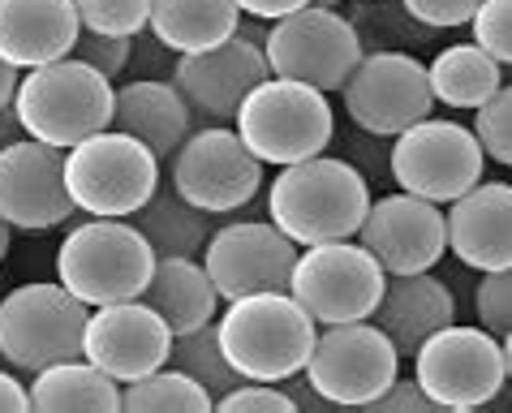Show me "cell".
Segmentation results:
<instances>
[{"label": "cell", "instance_id": "6da1fadb", "mask_svg": "<svg viewBox=\"0 0 512 413\" xmlns=\"http://www.w3.org/2000/svg\"><path fill=\"white\" fill-rule=\"evenodd\" d=\"M366 207H371L366 177L349 160H332V155L284 164L267 190V220L293 246L358 237Z\"/></svg>", "mask_w": 512, "mask_h": 413}, {"label": "cell", "instance_id": "7a4b0ae2", "mask_svg": "<svg viewBox=\"0 0 512 413\" xmlns=\"http://www.w3.org/2000/svg\"><path fill=\"white\" fill-rule=\"evenodd\" d=\"M216 336L241 379L284 383L306 370L319 323L306 315L289 289H267L233 297L216 315Z\"/></svg>", "mask_w": 512, "mask_h": 413}, {"label": "cell", "instance_id": "3957f363", "mask_svg": "<svg viewBox=\"0 0 512 413\" xmlns=\"http://www.w3.org/2000/svg\"><path fill=\"white\" fill-rule=\"evenodd\" d=\"M112 95L117 91L99 69L82 65L78 56H61V61L22 69L13 112H18L26 138L69 151L74 142L112 125Z\"/></svg>", "mask_w": 512, "mask_h": 413}, {"label": "cell", "instance_id": "277c9868", "mask_svg": "<svg viewBox=\"0 0 512 413\" xmlns=\"http://www.w3.org/2000/svg\"><path fill=\"white\" fill-rule=\"evenodd\" d=\"M151 267L155 250L134 229V220L91 216L74 224L56 246V280L87 306L130 302L147 289Z\"/></svg>", "mask_w": 512, "mask_h": 413}, {"label": "cell", "instance_id": "5b68a950", "mask_svg": "<svg viewBox=\"0 0 512 413\" xmlns=\"http://www.w3.org/2000/svg\"><path fill=\"white\" fill-rule=\"evenodd\" d=\"M233 130L263 164L284 168V164L310 160V155H323V147L336 134V112L323 91L267 74L259 87L241 99Z\"/></svg>", "mask_w": 512, "mask_h": 413}, {"label": "cell", "instance_id": "8992f818", "mask_svg": "<svg viewBox=\"0 0 512 413\" xmlns=\"http://www.w3.org/2000/svg\"><path fill=\"white\" fill-rule=\"evenodd\" d=\"M160 185V160L147 142L121 130H99L65 151V190L74 211L130 220Z\"/></svg>", "mask_w": 512, "mask_h": 413}, {"label": "cell", "instance_id": "52a82bcc", "mask_svg": "<svg viewBox=\"0 0 512 413\" xmlns=\"http://www.w3.org/2000/svg\"><path fill=\"white\" fill-rule=\"evenodd\" d=\"M91 306L78 302L61 280H31L0 297V358L13 370H44L82 358V327Z\"/></svg>", "mask_w": 512, "mask_h": 413}, {"label": "cell", "instance_id": "ba28073f", "mask_svg": "<svg viewBox=\"0 0 512 413\" xmlns=\"http://www.w3.org/2000/svg\"><path fill=\"white\" fill-rule=\"evenodd\" d=\"M388 272L362 241L340 237V241H315V246L297 250L289 293L302 302V310L319 327L327 323H353L371 319Z\"/></svg>", "mask_w": 512, "mask_h": 413}, {"label": "cell", "instance_id": "9c48e42d", "mask_svg": "<svg viewBox=\"0 0 512 413\" xmlns=\"http://www.w3.org/2000/svg\"><path fill=\"white\" fill-rule=\"evenodd\" d=\"M263 56L276 78L306 82L315 91H340L353 65L362 61V31L345 13L306 5L289 18L267 22Z\"/></svg>", "mask_w": 512, "mask_h": 413}, {"label": "cell", "instance_id": "30bf717a", "mask_svg": "<svg viewBox=\"0 0 512 413\" xmlns=\"http://www.w3.org/2000/svg\"><path fill=\"white\" fill-rule=\"evenodd\" d=\"M168 185L207 216H229L263 190V160L233 125H198L168 160Z\"/></svg>", "mask_w": 512, "mask_h": 413}, {"label": "cell", "instance_id": "8fae6325", "mask_svg": "<svg viewBox=\"0 0 512 413\" xmlns=\"http://www.w3.org/2000/svg\"><path fill=\"white\" fill-rule=\"evenodd\" d=\"M414 379L422 392L439 405V413H469L495 401V392L508 383L500 336H491L482 323H448L435 336H426L414 353Z\"/></svg>", "mask_w": 512, "mask_h": 413}, {"label": "cell", "instance_id": "7c38bea8", "mask_svg": "<svg viewBox=\"0 0 512 413\" xmlns=\"http://www.w3.org/2000/svg\"><path fill=\"white\" fill-rule=\"evenodd\" d=\"M396 366L401 353L383 336V327L375 319H353L319 327L302 375L336 409H366L396 379Z\"/></svg>", "mask_w": 512, "mask_h": 413}, {"label": "cell", "instance_id": "4fadbf2b", "mask_svg": "<svg viewBox=\"0 0 512 413\" xmlns=\"http://www.w3.org/2000/svg\"><path fill=\"white\" fill-rule=\"evenodd\" d=\"M388 168H392V181L405 194H418L426 203L448 207L452 198H461L469 185L482 181L487 155H482V142L474 138L469 125L422 117L409 130L396 134Z\"/></svg>", "mask_w": 512, "mask_h": 413}, {"label": "cell", "instance_id": "5bb4252c", "mask_svg": "<svg viewBox=\"0 0 512 413\" xmlns=\"http://www.w3.org/2000/svg\"><path fill=\"white\" fill-rule=\"evenodd\" d=\"M340 95H345L349 121L375 138H396L414 121L431 117L435 108L426 65L418 56L396 52V48L362 52V61L353 65Z\"/></svg>", "mask_w": 512, "mask_h": 413}, {"label": "cell", "instance_id": "9a60e30c", "mask_svg": "<svg viewBox=\"0 0 512 413\" xmlns=\"http://www.w3.org/2000/svg\"><path fill=\"white\" fill-rule=\"evenodd\" d=\"M272 74L263 44L250 35H229L216 48L186 52L173 61V87L186 95L198 125H233L241 99Z\"/></svg>", "mask_w": 512, "mask_h": 413}, {"label": "cell", "instance_id": "2e32d148", "mask_svg": "<svg viewBox=\"0 0 512 413\" xmlns=\"http://www.w3.org/2000/svg\"><path fill=\"white\" fill-rule=\"evenodd\" d=\"M297 250L302 246H293L272 220H237L207 237L203 267L216 284L220 302H233L246 293L289 289Z\"/></svg>", "mask_w": 512, "mask_h": 413}, {"label": "cell", "instance_id": "e0dca14e", "mask_svg": "<svg viewBox=\"0 0 512 413\" xmlns=\"http://www.w3.org/2000/svg\"><path fill=\"white\" fill-rule=\"evenodd\" d=\"M358 241L379 259L388 276H414L448 254V220L439 203L418 194H383L371 198L366 220L358 224Z\"/></svg>", "mask_w": 512, "mask_h": 413}, {"label": "cell", "instance_id": "ac0fdd59", "mask_svg": "<svg viewBox=\"0 0 512 413\" xmlns=\"http://www.w3.org/2000/svg\"><path fill=\"white\" fill-rule=\"evenodd\" d=\"M0 216L13 229L48 233L74 216L65 190V151L39 138H18L0 151Z\"/></svg>", "mask_w": 512, "mask_h": 413}, {"label": "cell", "instance_id": "d6986e66", "mask_svg": "<svg viewBox=\"0 0 512 413\" xmlns=\"http://www.w3.org/2000/svg\"><path fill=\"white\" fill-rule=\"evenodd\" d=\"M168 353H173V332L142 297L91 306L87 327H82V358L95 362L117 383H130L164 366Z\"/></svg>", "mask_w": 512, "mask_h": 413}, {"label": "cell", "instance_id": "ffe728a7", "mask_svg": "<svg viewBox=\"0 0 512 413\" xmlns=\"http://www.w3.org/2000/svg\"><path fill=\"white\" fill-rule=\"evenodd\" d=\"M448 250L474 272H500L512 267V185L478 181L448 211Z\"/></svg>", "mask_w": 512, "mask_h": 413}, {"label": "cell", "instance_id": "44dd1931", "mask_svg": "<svg viewBox=\"0 0 512 413\" xmlns=\"http://www.w3.org/2000/svg\"><path fill=\"white\" fill-rule=\"evenodd\" d=\"M82 35L74 0H0V61L35 69L74 52Z\"/></svg>", "mask_w": 512, "mask_h": 413}, {"label": "cell", "instance_id": "7402d4cb", "mask_svg": "<svg viewBox=\"0 0 512 413\" xmlns=\"http://www.w3.org/2000/svg\"><path fill=\"white\" fill-rule=\"evenodd\" d=\"M371 319L383 327V336L392 340L401 358H414L426 336H435L439 327L457 323V297H452L448 284L431 272L388 276Z\"/></svg>", "mask_w": 512, "mask_h": 413}, {"label": "cell", "instance_id": "603a6c76", "mask_svg": "<svg viewBox=\"0 0 512 413\" xmlns=\"http://www.w3.org/2000/svg\"><path fill=\"white\" fill-rule=\"evenodd\" d=\"M190 125H194L190 104H186V95L173 87V78L168 82L164 78H134L112 95V130L147 142L160 164L173 160V151L186 142Z\"/></svg>", "mask_w": 512, "mask_h": 413}, {"label": "cell", "instance_id": "cb8c5ba5", "mask_svg": "<svg viewBox=\"0 0 512 413\" xmlns=\"http://www.w3.org/2000/svg\"><path fill=\"white\" fill-rule=\"evenodd\" d=\"M138 297L168 323L173 336H186L194 327L216 323L220 315V293L198 259H155L147 289Z\"/></svg>", "mask_w": 512, "mask_h": 413}, {"label": "cell", "instance_id": "d4e9b609", "mask_svg": "<svg viewBox=\"0 0 512 413\" xmlns=\"http://www.w3.org/2000/svg\"><path fill=\"white\" fill-rule=\"evenodd\" d=\"M147 31L160 48L186 56L224 44L241 31L237 0H151Z\"/></svg>", "mask_w": 512, "mask_h": 413}, {"label": "cell", "instance_id": "484cf974", "mask_svg": "<svg viewBox=\"0 0 512 413\" xmlns=\"http://www.w3.org/2000/svg\"><path fill=\"white\" fill-rule=\"evenodd\" d=\"M26 401L44 413H112L121 409V383L87 358H65L35 370V383H26Z\"/></svg>", "mask_w": 512, "mask_h": 413}, {"label": "cell", "instance_id": "4316f807", "mask_svg": "<svg viewBox=\"0 0 512 413\" xmlns=\"http://www.w3.org/2000/svg\"><path fill=\"white\" fill-rule=\"evenodd\" d=\"M134 229L147 237L155 259H198L211 237V216L186 203L173 185H155V194L134 211Z\"/></svg>", "mask_w": 512, "mask_h": 413}, {"label": "cell", "instance_id": "83f0119b", "mask_svg": "<svg viewBox=\"0 0 512 413\" xmlns=\"http://www.w3.org/2000/svg\"><path fill=\"white\" fill-rule=\"evenodd\" d=\"M431 78V95L444 108H482L487 99L504 87V65L482 52L474 39L469 44H452L426 65Z\"/></svg>", "mask_w": 512, "mask_h": 413}, {"label": "cell", "instance_id": "f1b7e54d", "mask_svg": "<svg viewBox=\"0 0 512 413\" xmlns=\"http://www.w3.org/2000/svg\"><path fill=\"white\" fill-rule=\"evenodd\" d=\"M211 405H216L211 392L203 383H194L186 370H177L173 362L121 383V409L130 413H207Z\"/></svg>", "mask_w": 512, "mask_h": 413}, {"label": "cell", "instance_id": "f546056e", "mask_svg": "<svg viewBox=\"0 0 512 413\" xmlns=\"http://www.w3.org/2000/svg\"><path fill=\"white\" fill-rule=\"evenodd\" d=\"M168 362H173L177 370H186L194 383H203V388L211 392V401H220L224 392H233L241 383L233 362L224 358V349H220L216 323L194 327V332H186V336H173V353H168ZM211 409H216V405H211Z\"/></svg>", "mask_w": 512, "mask_h": 413}, {"label": "cell", "instance_id": "4dcf8cb0", "mask_svg": "<svg viewBox=\"0 0 512 413\" xmlns=\"http://www.w3.org/2000/svg\"><path fill=\"white\" fill-rule=\"evenodd\" d=\"M74 9L82 31L125 35V39H138L151 18V0H74Z\"/></svg>", "mask_w": 512, "mask_h": 413}, {"label": "cell", "instance_id": "1f68e13d", "mask_svg": "<svg viewBox=\"0 0 512 413\" xmlns=\"http://www.w3.org/2000/svg\"><path fill=\"white\" fill-rule=\"evenodd\" d=\"M474 138L482 142V155L512 168V82H504L487 104L474 108Z\"/></svg>", "mask_w": 512, "mask_h": 413}, {"label": "cell", "instance_id": "d6a6232c", "mask_svg": "<svg viewBox=\"0 0 512 413\" xmlns=\"http://www.w3.org/2000/svg\"><path fill=\"white\" fill-rule=\"evenodd\" d=\"M469 39L504 69H512V0H482L469 18Z\"/></svg>", "mask_w": 512, "mask_h": 413}, {"label": "cell", "instance_id": "836d02e7", "mask_svg": "<svg viewBox=\"0 0 512 413\" xmlns=\"http://www.w3.org/2000/svg\"><path fill=\"white\" fill-rule=\"evenodd\" d=\"M474 315L491 336H504L512 327V267L482 272L478 289H474Z\"/></svg>", "mask_w": 512, "mask_h": 413}, {"label": "cell", "instance_id": "e575fe53", "mask_svg": "<svg viewBox=\"0 0 512 413\" xmlns=\"http://www.w3.org/2000/svg\"><path fill=\"white\" fill-rule=\"evenodd\" d=\"M69 56H78L82 65H91V69H99L108 82L117 78V74H125V65L134 61V39H125V35H95V31H82L78 35V44H74V52Z\"/></svg>", "mask_w": 512, "mask_h": 413}, {"label": "cell", "instance_id": "d590c367", "mask_svg": "<svg viewBox=\"0 0 512 413\" xmlns=\"http://www.w3.org/2000/svg\"><path fill=\"white\" fill-rule=\"evenodd\" d=\"M216 409L224 413H297L293 396L280 383H259V379H241L233 392H224Z\"/></svg>", "mask_w": 512, "mask_h": 413}, {"label": "cell", "instance_id": "8d00e7d4", "mask_svg": "<svg viewBox=\"0 0 512 413\" xmlns=\"http://www.w3.org/2000/svg\"><path fill=\"white\" fill-rule=\"evenodd\" d=\"M482 0H401V9L422 26H435V31H448V26H469L474 9Z\"/></svg>", "mask_w": 512, "mask_h": 413}, {"label": "cell", "instance_id": "74e56055", "mask_svg": "<svg viewBox=\"0 0 512 413\" xmlns=\"http://www.w3.org/2000/svg\"><path fill=\"white\" fill-rule=\"evenodd\" d=\"M366 409L371 413H439V405L422 392L418 379H392Z\"/></svg>", "mask_w": 512, "mask_h": 413}, {"label": "cell", "instance_id": "f35d334b", "mask_svg": "<svg viewBox=\"0 0 512 413\" xmlns=\"http://www.w3.org/2000/svg\"><path fill=\"white\" fill-rule=\"evenodd\" d=\"M306 5H310V0H237V9H241V13H250V18H259V22L289 18V13L306 9Z\"/></svg>", "mask_w": 512, "mask_h": 413}, {"label": "cell", "instance_id": "ab89813d", "mask_svg": "<svg viewBox=\"0 0 512 413\" xmlns=\"http://www.w3.org/2000/svg\"><path fill=\"white\" fill-rule=\"evenodd\" d=\"M0 409L5 413H26L31 401H26V383L13 379L9 370H0Z\"/></svg>", "mask_w": 512, "mask_h": 413}, {"label": "cell", "instance_id": "60d3db41", "mask_svg": "<svg viewBox=\"0 0 512 413\" xmlns=\"http://www.w3.org/2000/svg\"><path fill=\"white\" fill-rule=\"evenodd\" d=\"M22 138V121H18V112H13V104L9 108H0V151L9 147V142H18Z\"/></svg>", "mask_w": 512, "mask_h": 413}, {"label": "cell", "instance_id": "b9f144b4", "mask_svg": "<svg viewBox=\"0 0 512 413\" xmlns=\"http://www.w3.org/2000/svg\"><path fill=\"white\" fill-rule=\"evenodd\" d=\"M18 78H22V69H13L9 61H0V108H9V104H13V91H18Z\"/></svg>", "mask_w": 512, "mask_h": 413}, {"label": "cell", "instance_id": "7bdbcfd3", "mask_svg": "<svg viewBox=\"0 0 512 413\" xmlns=\"http://www.w3.org/2000/svg\"><path fill=\"white\" fill-rule=\"evenodd\" d=\"M9 246H13V224H9L5 216H0V263L9 259Z\"/></svg>", "mask_w": 512, "mask_h": 413}, {"label": "cell", "instance_id": "ee69618b", "mask_svg": "<svg viewBox=\"0 0 512 413\" xmlns=\"http://www.w3.org/2000/svg\"><path fill=\"white\" fill-rule=\"evenodd\" d=\"M500 353H504V375H508V383H512V327L500 336Z\"/></svg>", "mask_w": 512, "mask_h": 413}, {"label": "cell", "instance_id": "f6af8a7d", "mask_svg": "<svg viewBox=\"0 0 512 413\" xmlns=\"http://www.w3.org/2000/svg\"><path fill=\"white\" fill-rule=\"evenodd\" d=\"M362 5H366V0H362Z\"/></svg>", "mask_w": 512, "mask_h": 413}]
</instances>
